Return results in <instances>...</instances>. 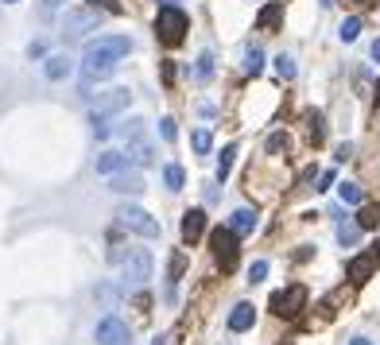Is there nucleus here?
<instances>
[{
  "mask_svg": "<svg viewBox=\"0 0 380 345\" xmlns=\"http://www.w3.org/2000/svg\"><path fill=\"white\" fill-rule=\"evenodd\" d=\"M186 27H190L186 12L178 8V4H163L160 16H155V39H160L163 47H178V43L186 39Z\"/></svg>",
  "mask_w": 380,
  "mask_h": 345,
  "instance_id": "obj_1",
  "label": "nucleus"
},
{
  "mask_svg": "<svg viewBox=\"0 0 380 345\" xmlns=\"http://www.w3.org/2000/svg\"><path fill=\"white\" fill-rule=\"evenodd\" d=\"M120 136L128 140V160H132L136 167H152L155 163V143L144 136V120L132 117L125 128H120Z\"/></svg>",
  "mask_w": 380,
  "mask_h": 345,
  "instance_id": "obj_2",
  "label": "nucleus"
},
{
  "mask_svg": "<svg viewBox=\"0 0 380 345\" xmlns=\"http://www.w3.org/2000/svg\"><path fill=\"white\" fill-rule=\"evenodd\" d=\"M120 276L128 287H144L152 279V253L148 248H128V256L120 260Z\"/></svg>",
  "mask_w": 380,
  "mask_h": 345,
  "instance_id": "obj_3",
  "label": "nucleus"
},
{
  "mask_svg": "<svg viewBox=\"0 0 380 345\" xmlns=\"http://www.w3.org/2000/svg\"><path fill=\"white\" fill-rule=\"evenodd\" d=\"M210 244H213V260H218V268L221 272H233L237 260H241V248H237V233H233V229H229V225L213 229Z\"/></svg>",
  "mask_w": 380,
  "mask_h": 345,
  "instance_id": "obj_4",
  "label": "nucleus"
},
{
  "mask_svg": "<svg viewBox=\"0 0 380 345\" xmlns=\"http://www.w3.org/2000/svg\"><path fill=\"white\" fill-rule=\"evenodd\" d=\"M117 221H120L125 229H132V233L148 237V241H155V237H160V221H155L148 210H140V206H120V210H117Z\"/></svg>",
  "mask_w": 380,
  "mask_h": 345,
  "instance_id": "obj_5",
  "label": "nucleus"
},
{
  "mask_svg": "<svg viewBox=\"0 0 380 345\" xmlns=\"http://www.w3.org/2000/svg\"><path fill=\"white\" fill-rule=\"evenodd\" d=\"M303 307H307V287L303 283H291L288 291L272 295V314H279V318H295Z\"/></svg>",
  "mask_w": 380,
  "mask_h": 345,
  "instance_id": "obj_6",
  "label": "nucleus"
},
{
  "mask_svg": "<svg viewBox=\"0 0 380 345\" xmlns=\"http://www.w3.org/2000/svg\"><path fill=\"white\" fill-rule=\"evenodd\" d=\"M117 62H120V59H113V55H93V51H85V59H82V78H85V85L113 78V74H117Z\"/></svg>",
  "mask_w": 380,
  "mask_h": 345,
  "instance_id": "obj_7",
  "label": "nucleus"
},
{
  "mask_svg": "<svg viewBox=\"0 0 380 345\" xmlns=\"http://www.w3.org/2000/svg\"><path fill=\"white\" fill-rule=\"evenodd\" d=\"M128 101H132V93H128L125 85H117V90L97 93V101H93V113H97V117H117V113L128 109Z\"/></svg>",
  "mask_w": 380,
  "mask_h": 345,
  "instance_id": "obj_8",
  "label": "nucleus"
},
{
  "mask_svg": "<svg viewBox=\"0 0 380 345\" xmlns=\"http://www.w3.org/2000/svg\"><path fill=\"white\" fill-rule=\"evenodd\" d=\"M85 31H97V12L93 8L66 12V20H62V35H66V39H78V35H85Z\"/></svg>",
  "mask_w": 380,
  "mask_h": 345,
  "instance_id": "obj_9",
  "label": "nucleus"
},
{
  "mask_svg": "<svg viewBox=\"0 0 380 345\" xmlns=\"http://www.w3.org/2000/svg\"><path fill=\"white\" fill-rule=\"evenodd\" d=\"M85 51H93V55H113V59H125V55L132 51V39H128V35H97V39L85 43Z\"/></svg>",
  "mask_w": 380,
  "mask_h": 345,
  "instance_id": "obj_10",
  "label": "nucleus"
},
{
  "mask_svg": "<svg viewBox=\"0 0 380 345\" xmlns=\"http://www.w3.org/2000/svg\"><path fill=\"white\" fill-rule=\"evenodd\" d=\"M97 342H101V345H128V342H132V334H128V322H120L117 314L101 318V322H97Z\"/></svg>",
  "mask_w": 380,
  "mask_h": 345,
  "instance_id": "obj_11",
  "label": "nucleus"
},
{
  "mask_svg": "<svg viewBox=\"0 0 380 345\" xmlns=\"http://www.w3.org/2000/svg\"><path fill=\"white\" fill-rule=\"evenodd\" d=\"M109 190L113 194H144V175L136 167H125V171H117V175H109Z\"/></svg>",
  "mask_w": 380,
  "mask_h": 345,
  "instance_id": "obj_12",
  "label": "nucleus"
},
{
  "mask_svg": "<svg viewBox=\"0 0 380 345\" xmlns=\"http://www.w3.org/2000/svg\"><path fill=\"white\" fill-rule=\"evenodd\" d=\"M183 241L186 244H195V241H202V233H206V213L202 210H186L183 213Z\"/></svg>",
  "mask_w": 380,
  "mask_h": 345,
  "instance_id": "obj_13",
  "label": "nucleus"
},
{
  "mask_svg": "<svg viewBox=\"0 0 380 345\" xmlns=\"http://www.w3.org/2000/svg\"><path fill=\"white\" fill-rule=\"evenodd\" d=\"M253 322H256V307L253 303H237L233 311H229V330H233V334L253 330Z\"/></svg>",
  "mask_w": 380,
  "mask_h": 345,
  "instance_id": "obj_14",
  "label": "nucleus"
},
{
  "mask_svg": "<svg viewBox=\"0 0 380 345\" xmlns=\"http://www.w3.org/2000/svg\"><path fill=\"white\" fill-rule=\"evenodd\" d=\"M372 268H377V260H372V253H365V256H353L346 272H349V279H353V283H369Z\"/></svg>",
  "mask_w": 380,
  "mask_h": 345,
  "instance_id": "obj_15",
  "label": "nucleus"
},
{
  "mask_svg": "<svg viewBox=\"0 0 380 345\" xmlns=\"http://www.w3.org/2000/svg\"><path fill=\"white\" fill-rule=\"evenodd\" d=\"M128 167V152H101L97 155V171L101 175H117V171Z\"/></svg>",
  "mask_w": 380,
  "mask_h": 345,
  "instance_id": "obj_16",
  "label": "nucleus"
},
{
  "mask_svg": "<svg viewBox=\"0 0 380 345\" xmlns=\"http://www.w3.org/2000/svg\"><path fill=\"white\" fill-rule=\"evenodd\" d=\"M229 229H233L237 237H245L256 229V210H233L229 213Z\"/></svg>",
  "mask_w": 380,
  "mask_h": 345,
  "instance_id": "obj_17",
  "label": "nucleus"
},
{
  "mask_svg": "<svg viewBox=\"0 0 380 345\" xmlns=\"http://www.w3.org/2000/svg\"><path fill=\"white\" fill-rule=\"evenodd\" d=\"M43 74L51 78V82H62V78L70 74V59H66V55H51L47 66H43Z\"/></svg>",
  "mask_w": 380,
  "mask_h": 345,
  "instance_id": "obj_18",
  "label": "nucleus"
},
{
  "mask_svg": "<svg viewBox=\"0 0 380 345\" xmlns=\"http://www.w3.org/2000/svg\"><path fill=\"white\" fill-rule=\"evenodd\" d=\"M357 241H361V225H357V221H349V218H342V221H338V244L353 248Z\"/></svg>",
  "mask_w": 380,
  "mask_h": 345,
  "instance_id": "obj_19",
  "label": "nucleus"
},
{
  "mask_svg": "<svg viewBox=\"0 0 380 345\" xmlns=\"http://www.w3.org/2000/svg\"><path fill=\"white\" fill-rule=\"evenodd\" d=\"M233 155H237V143H225L221 155H218V183H225L229 178V171H233Z\"/></svg>",
  "mask_w": 380,
  "mask_h": 345,
  "instance_id": "obj_20",
  "label": "nucleus"
},
{
  "mask_svg": "<svg viewBox=\"0 0 380 345\" xmlns=\"http://www.w3.org/2000/svg\"><path fill=\"white\" fill-rule=\"evenodd\" d=\"M357 225H361V233L365 229H377L380 225V206H361V213H357Z\"/></svg>",
  "mask_w": 380,
  "mask_h": 345,
  "instance_id": "obj_21",
  "label": "nucleus"
},
{
  "mask_svg": "<svg viewBox=\"0 0 380 345\" xmlns=\"http://www.w3.org/2000/svg\"><path fill=\"white\" fill-rule=\"evenodd\" d=\"M279 16H283V8H279V4H268V8L256 16V27H260V31H268V27L279 24Z\"/></svg>",
  "mask_w": 380,
  "mask_h": 345,
  "instance_id": "obj_22",
  "label": "nucleus"
},
{
  "mask_svg": "<svg viewBox=\"0 0 380 345\" xmlns=\"http://www.w3.org/2000/svg\"><path fill=\"white\" fill-rule=\"evenodd\" d=\"M195 78H198V82H210V78H213V55H210V51L198 55V62H195Z\"/></svg>",
  "mask_w": 380,
  "mask_h": 345,
  "instance_id": "obj_23",
  "label": "nucleus"
},
{
  "mask_svg": "<svg viewBox=\"0 0 380 345\" xmlns=\"http://www.w3.org/2000/svg\"><path fill=\"white\" fill-rule=\"evenodd\" d=\"M190 148H195L198 155H210V148H213V136L206 132V128H198V132H190Z\"/></svg>",
  "mask_w": 380,
  "mask_h": 345,
  "instance_id": "obj_24",
  "label": "nucleus"
},
{
  "mask_svg": "<svg viewBox=\"0 0 380 345\" xmlns=\"http://www.w3.org/2000/svg\"><path fill=\"white\" fill-rule=\"evenodd\" d=\"M279 152H291V136L288 132H272L268 136V155H279Z\"/></svg>",
  "mask_w": 380,
  "mask_h": 345,
  "instance_id": "obj_25",
  "label": "nucleus"
},
{
  "mask_svg": "<svg viewBox=\"0 0 380 345\" xmlns=\"http://www.w3.org/2000/svg\"><path fill=\"white\" fill-rule=\"evenodd\" d=\"M163 183H167V190H183V167L167 163V167H163Z\"/></svg>",
  "mask_w": 380,
  "mask_h": 345,
  "instance_id": "obj_26",
  "label": "nucleus"
},
{
  "mask_svg": "<svg viewBox=\"0 0 380 345\" xmlns=\"http://www.w3.org/2000/svg\"><path fill=\"white\" fill-rule=\"evenodd\" d=\"M338 35H342V43H353L357 35H361V20L357 16H349V20H342V27H338Z\"/></svg>",
  "mask_w": 380,
  "mask_h": 345,
  "instance_id": "obj_27",
  "label": "nucleus"
},
{
  "mask_svg": "<svg viewBox=\"0 0 380 345\" xmlns=\"http://www.w3.org/2000/svg\"><path fill=\"white\" fill-rule=\"evenodd\" d=\"M338 198L342 202H349V206H357L361 202V186L357 183H338Z\"/></svg>",
  "mask_w": 380,
  "mask_h": 345,
  "instance_id": "obj_28",
  "label": "nucleus"
},
{
  "mask_svg": "<svg viewBox=\"0 0 380 345\" xmlns=\"http://www.w3.org/2000/svg\"><path fill=\"white\" fill-rule=\"evenodd\" d=\"M276 74L283 78V82H291V78H295V59H291V55H279L276 59Z\"/></svg>",
  "mask_w": 380,
  "mask_h": 345,
  "instance_id": "obj_29",
  "label": "nucleus"
},
{
  "mask_svg": "<svg viewBox=\"0 0 380 345\" xmlns=\"http://www.w3.org/2000/svg\"><path fill=\"white\" fill-rule=\"evenodd\" d=\"M85 4H90V8L109 12V16H120V12H125V4H120V0H85Z\"/></svg>",
  "mask_w": 380,
  "mask_h": 345,
  "instance_id": "obj_30",
  "label": "nucleus"
},
{
  "mask_svg": "<svg viewBox=\"0 0 380 345\" xmlns=\"http://www.w3.org/2000/svg\"><path fill=\"white\" fill-rule=\"evenodd\" d=\"M245 70H248V74H260V70H264V51H256V47H253V51L245 55Z\"/></svg>",
  "mask_w": 380,
  "mask_h": 345,
  "instance_id": "obj_31",
  "label": "nucleus"
},
{
  "mask_svg": "<svg viewBox=\"0 0 380 345\" xmlns=\"http://www.w3.org/2000/svg\"><path fill=\"white\" fill-rule=\"evenodd\" d=\"M90 125H93V136H101V140L113 132V128H109V117H97V113L90 117Z\"/></svg>",
  "mask_w": 380,
  "mask_h": 345,
  "instance_id": "obj_32",
  "label": "nucleus"
},
{
  "mask_svg": "<svg viewBox=\"0 0 380 345\" xmlns=\"http://www.w3.org/2000/svg\"><path fill=\"white\" fill-rule=\"evenodd\" d=\"M311 140H314V143L326 140V125H322V117H311Z\"/></svg>",
  "mask_w": 380,
  "mask_h": 345,
  "instance_id": "obj_33",
  "label": "nucleus"
},
{
  "mask_svg": "<svg viewBox=\"0 0 380 345\" xmlns=\"http://www.w3.org/2000/svg\"><path fill=\"white\" fill-rule=\"evenodd\" d=\"M264 276H268V264H264V260H256L253 268H248V283H260Z\"/></svg>",
  "mask_w": 380,
  "mask_h": 345,
  "instance_id": "obj_34",
  "label": "nucleus"
},
{
  "mask_svg": "<svg viewBox=\"0 0 380 345\" xmlns=\"http://www.w3.org/2000/svg\"><path fill=\"white\" fill-rule=\"evenodd\" d=\"M175 132H178V128H175V120H171V117H163V120H160V136H163V140H175Z\"/></svg>",
  "mask_w": 380,
  "mask_h": 345,
  "instance_id": "obj_35",
  "label": "nucleus"
},
{
  "mask_svg": "<svg viewBox=\"0 0 380 345\" xmlns=\"http://www.w3.org/2000/svg\"><path fill=\"white\" fill-rule=\"evenodd\" d=\"M330 186H334V171H322V175H318V186H314V190H330Z\"/></svg>",
  "mask_w": 380,
  "mask_h": 345,
  "instance_id": "obj_36",
  "label": "nucleus"
},
{
  "mask_svg": "<svg viewBox=\"0 0 380 345\" xmlns=\"http://www.w3.org/2000/svg\"><path fill=\"white\" fill-rule=\"evenodd\" d=\"M27 55H31V59H43V55H47V43H31V47H27Z\"/></svg>",
  "mask_w": 380,
  "mask_h": 345,
  "instance_id": "obj_37",
  "label": "nucleus"
},
{
  "mask_svg": "<svg viewBox=\"0 0 380 345\" xmlns=\"http://www.w3.org/2000/svg\"><path fill=\"white\" fill-rule=\"evenodd\" d=\"M349 152H353V148H349V143H342V148H338V155H334V160H338V163H346V160H349Z\"/></svg>",
  "mask_w": 380,
  "mask_h": 345,
  "instance_id": "obj_38",
  "label": "nucleus"
},
{
  "mask_svg": "<svg viewBox=\"0 0 380 345\" xmlns=\"http://www.w3.org/2000/svg\"><path fill=\"white\" fill-rule=\"evenodd\" d=\"M369 55H372V62H380V39H372V47H369Z\"/></svg>",
  "mask_w": 380,
  "mask_h": 345,
  "instance_id": "obj_39",
  "label": "nucleus"
},
{
  "mask_svg": "<svg viewBox=\"0 0 380 345\" xmlns=\"http://www.w3.org/2000/svg\"><path fill=\"white\" fill-rule=\"evenodd\" d=\"M163 345H178V334H167L163 337Z\"/></svg>",
  "mask_w": 380,
  "mask_h": 345,
  "instance_id": "obj_40",
  "label": "nucleus"
},
{
  "mask_svg": "<svg viewBox=\"0 0 380 345\" xmlns=\"http://www.w3.org/2000/svg\"><path fill=\"white\" fill-rule=\"evenodd\" d=\"M43 4H47V8H62V0H43Z\"/></svg>",
  "mask_w": 380,
  "mask_h": 345,
  "instance_id": "obj_41",
  "label": "nucleus"
},
{
  "mask_svg": "<svg viewBox=\"0 0 380 345\" xmlns=\"http://www.w3.org/2000/svg\"><path fill=\"white\" fill-rule=\"evenodd\" d=\"M349 345H369V337H353V342H349Z\"/></svg>",
  "mask_w": 380,
  "mask_h": 345,
  "instance_id": "obj_42",
  "label": "nucleus"
},
{
  "mask_svg": "<svg viewBox=\"0 0 380 345\" xmlns=\"http://www.w3.org/2000/svg\"><path fill=\"white\" fill-rule=\"evenodd\" d=\"M372 260H377V264H380V244H377V248H372Z\"/></svg>",
  "mask_w": 380,
  "mask_h": 345,
  "instance_id": "obj_43",
  "label": "nucleus"
},
{
  "mask_svg": "<svg viewBox=\"0 0 380 345\" xmlns=\"http://www.w3.org/2000/svg\"><path fill=\"white\" fill-rule=\"evenodd\" d=\"M377 105H380V78H377Z\"/></svg>",
  "mask_w": 380,
  "mask_h": 345,
  "instance_id": "obj_44",
  "label": "nucleus"
},
{
  "mask_svg": "<svg viewBox=\"0 0 380 345\" xmlns=\"http://www.w3.org/2000/svg\"><path fill=\"white\" fill-rule=\"evenodd\" d=\"M322 4H326V8H330V4H334V0H322Z\"/></svg>",
  "mask_w": 380,
  "mask_h": 345,
  "instance_id": "obj_45",
  "label": "nucleus"
},
{
  "mask_svg": "<svg viewBox=\"0 0 380 345\" xmlns=\"http://www.w3.org/2000/svg\"><path fill=\"white\" fill-rule=\"evenodd\" d=\"M4 4H16V0H4Z\"/></svg>",
  "mask_w": 380,
  "mask_h": 345,
  "instance_id": "obj_46",
  "label": "nucleus"
}]
</instances>
